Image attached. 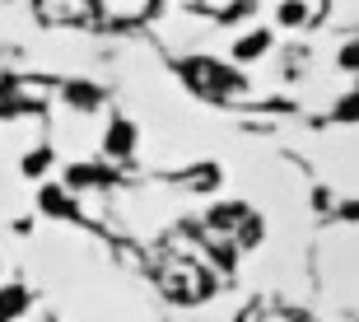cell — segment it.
Returning a JSON list of instances; mask_svg holds the SVG:
<instances>
[{"label":"cell","instance_id":"3957f363","mask_svg":"<svg viewBox=\"0 0 359 322\" xmlns=\"http://www.w3.org/2000/svg\"><path fill=\"white\" fill-rule=\"evenodd\" d=\"M266 52H271V28H252V33H243V38L233 42V61H238V66H252V61H262Z\"/></svg>","mask_w":359,"mask_h":322},{"label":"cell","instance_id":"8fae6325","mask_svg":"<svg viewBox=\"0 0 359 322\" xmlns=\"http://www.w3.org/2000/svg\"><path fill=\"white\" fill-rule=\"evenodd\" d=\"M359 66V42H346V47H341V52H336V70H355Z\"/></svg>","mask_w":359,"mask_h":322},{"label":"cell","instance_id":"7c38bea8","mask_svg":"<svg viewBox=\"0 0 359 322\" xmlns=\"http://www.w3.org/2000/svg\"><path fill=\"white\" fill-rule=\"evenodd\" d=\"M336 117H341V121H355V98H341V107H336Z\"/></svg>","mask_w":359,"mask_h":322},{"label":"cell","instance_id":"30bf717a","mask_svg":"<svg viewBox=\"0 0 359 322\" xmlns=\"http://www.w3.org/2000/svg\"><path fill=\"white\" fill-rule=\"evenodd\" d=\"M98 173H103V168H93V163H75L66 173V182L70 187H89V182H98Z\"/></svg>","mask_w":359,"mask_h":322},{"label":"cell","instance_id":"7a4b0ae2","mask_svg":"<svg viewBox=\"0 0 359 322\" xmlns=\"http://www.w3.org/2000/svg\"><path fill=\"white\" fill-rule=\"evenodd\" d=\"M135 145H140V126H135L131 117H112L103 131V149L112 154V159H131Z\"/></svg>","mask_w":359,"mask_h":322},{"label":"cell","instance_id":"8992f818","mask_svg":"<svg viewBox=\"0 0 359 322\" xmlns=\"http://www.w3.org/2000/svg\"><path fill=\"white\" fill-rule=\"evenodd\" d=\"M28 309V290L24 285H0V322H10L14 313Z\"/></svg>","mask_w":359,"mask_h":322},{"label":"cell","instance_id":"52a82bcc","mask_svg":"<svg viewBox=\"0 0 359 322\" xmlns=\"http://www.w3.org/2000/svg\"><path fill=\"white\" fill-rule=\"evenodd\" d=\"M276 24L280 28H304L308 24V0H280L276 5Z\"/></svg>","mask_w":359,"mask_h":322},{"label":"cell","instance_id":"277c9868","mask_svg":"<svg viewBox=\"0 0 359 322\" xmlns=\"http://www.w3.org/2000/svg\"><path fill=\"white\" fill-rule=\"evenodd\" d=\"M66 103L75 107V112H98V107H103V89L89 84V80H70L66 84Z\"/></svg>","mask_w":359,"mask_h":322},{"label":"cell","instance_id":"5bb4252c","mask_svg":"<svg viewBox=\"0 0 359 322\" xmlns=\"http://www.w3.org/2000/svg\"><path fill=\"white\" fill-rule=\"evenodd\" d=\"M299 322H308V318H299Z\"/></svg>","mask_w":359,"mask_h":322},{"label":"cell","instance_id":"5b68a950","mask_svg":"<svg viewBox=\"0 0 359 322\" xmlns=\"http://www.w3.org/2000/svg\"><path fill=\"white\" fill-rule=\"evenodd\" d=\"M38 206H42V215H61V220H66V215H75V201H70V192L66 187H56V182H47V187L38 192Z\"/></svg>","mask_w":359,"mask_h":322},{"label":"cell","instance_id":"6da1fadb","mask_svg":"<svg viewBox=\"0 0 359 322\" xmlns=\"http://www.w3.org/2000/svg\"><path fill=\"white\" fill-rule=\"evenodd\" d=\"M191 80H196L201 89H210V98H229L233 89H243V75H238V70H229V66H219V61L196 66V70H191Z\"/></svg>","mask_w":359,"mask_h":322},{"label":"cell","instance_id":"ba28073f","mask_svg":"<svg viewBox=\"0 0 359 322\" xmlns=\"http://www.w3.org/2000/svg\"><path fill=\"white\" fill-rule=\"evenodd\" d=\"M238 220H248V206H238V201H224V206H215V210H210L215 229H229V224H238Z\"/></svg>","mask_w":359,"mask_h":322},{"label":"cell","instance_id":"9c48e42d","mask_svg":"<svg viewBox=\"0 0 359 322\" xmlns=\"http://www.w3.org/2000/svg\"><path fill=\"white\" fill-rule=\"evenodd\" d=\"M47 168H52V149H33V154L19 159V173H24V177H42Z\"/></svg>","mask_w":359,"mask_h":322},{"label":"cell","instance_id":"4fadbf2b","mask_svg":"<svg viewBox=\"0 0 359 322\" xmlns=\"http://www.w3.org/2000/svg\"><path fill=\"white\" fill-rule=\"evenodd\" d=\"M89 5H98V0H89Z\"/></svg>","mask_w":359,"mask_h":322}]
</instances>
